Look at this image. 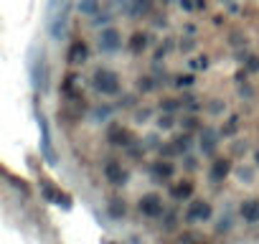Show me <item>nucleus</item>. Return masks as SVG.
Wrapping results in <instances>:
<instances>
[{"label": "nucleus", "mask_w": 259, "mask_h": 244, "mask_svg": "<svg viewBox=\"0 0 259 244\" xmlns=\"http://www.w3.org/2000/svg\"><path fill=\"white\" fill-rule=\"evenodd\" d=\"M140 209H143L148 216H158V214L163 211V204H160V198H158V196H145V198H143V204H140Z\"/></svg>", "instance_id": "nucleus-1"}, {"label": "nucleus", "mask_w": 259, "mask_h": 244, "mask_svg": "<svg viewBox=\"0 0 259 244\" xmlns=\"http://www.w3.org/2000/svg\"><path fill=\"white\" fill-rule=\"evenodd\" d=\"M211 216V206L208 204H203V201H196L191 209H188V219L193 221V219H208Z\"/></svg>", "instance_id": "nucleus-2"}, {"label": "nucleus", "mask_w": 259, "mask_h": 244, "mask_svg": "<svg viewBox=\"0 0 259 244\" xmlns=\"http://www.w3.org/2000/svg\"><path fill=\"white\" fill-rule=\"evenodd\" d=\"M241 216H244L246 221H256V219H259V201L244 204V206H241Z\"/></svg>", "instance_id": "nucleus-3"}, {"label": "nucleus", "mask_w": 259, "mask_h": 244, "mask_svg": "<svg viewBox=\"0 0 259 244\" xmlns=\"http://www.w3.org/2000/svg\"><path fill=\"white\" fill-rule=\"evenodd\" d=\"M226 171H229V163H226V160H219V163L213 166V171H211V176H213V178L219 181L221 176H226Z\"/></svg>", "instance_id": "nucleus-4"}, {"label": "nucleus", "mask_w": 259, "mask_h": 244, "mask_svg": "<svg viewBox=\"0 0 259 244\" xmlns=\"http://www.w3.org/2000/svg\"><path fill=\"white\" fill-rule=\"evenodd\" d=\"M107 176H109L112 181H117V183H119V181L124 178V173H122V171H119V168H117L114 163H112V166H107Z\"/></svg>", "instance_id": "nucleus-5"}]
</instances>
